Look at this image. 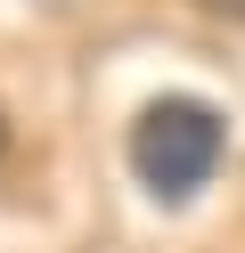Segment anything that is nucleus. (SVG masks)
I'll return each mask as SVG.
<instances>
[{
	"label": "nucleus",
	"instance_id": "f03ea898",
	"mask_svg": "<svg viewBox=\"0 0 245 253\" xmlns=\"http://www.w3.org/2000/svg\"><path fill=\"white\" fill-rule=\"evenodd\" d=\"M204 17H229V25H245V0H196Z\"/></svg>",
	"mask_w": 245,
	"mask_h": 253
},
{
	"label": "nucleus",
	"instance_id": "f257e3e1",
	"mask_svg": "<svg viewBox=\"0 0 245 253\" xmlns=\"http://www.w3.org/2000/svg\"><path fill=\"white\" fill-rule=\"evenodd\" d=\"M221 155H229V123L188 90L147 98L139 123H131V180L155 204H196L212 188V171H221Z\"/></svg>",
	"mask_w": 245,
	"mask_h": 253
},
{
	"label": "nucleus",
	"instance_id": "20e7f679",
	"mask_svg": "<svg viewBox=\"0 0 245 253\" xmlns=\"http://www.w3.org/2000/svg\"><path fill=\"white\" fill-rule=\"evenodd\" d=\"M0 155H8V123H0Z\"/></svg>",
	"mask_w": 245,
	"mask_h": 253
},
{
	"label": "nucleus",
	"instance_id": "7ed1b4c3",
	"mask_svg": "<svg viewBox=\"0 0 245 253\" xmlns=\"http://www.w3.org/2000/svg\"><path fill=\"white\" fill-rule=\"evenodd\" d=\"M33 8H41V17H65V8H82V0H33Z\"/></svg>",
	"mask_w": 245,
	"mask_h": 253
}]
</instances>
